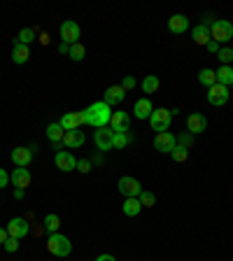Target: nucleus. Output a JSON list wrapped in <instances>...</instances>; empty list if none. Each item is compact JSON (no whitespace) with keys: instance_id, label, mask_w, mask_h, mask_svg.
I'll return each mask as SVG.
<instances>
[{"instance_id":"f257e3e1","label":"nucleus","mask_w":233,"mask_h":261,"mask_svg":"<svg viewBox=\"0 0 233 261\" xmlns=\"http://www.w3.org/2000/svg\"><path fill=\"white\" fill-rule=\"evenodd\" d=\"M82 112H84V124L93 126V128H103V126H108L110 119H112V110H110V105L105 103V100L91 103L87 110H82Z\"/></svg>"},{"instance_id":"f03ea898","label":"nucleus","mask_w":233,"mask_h":261,"mask_svg":"<svg viewBox=\"0 0 233 261\" xmlns=\"http://www.w3.org/2000/svg\"><path fill=\"white\" fill-rule=\"evenodd\" d=\"M47 252L54 256H68L72 252V243L61 233H49L47 238Z\"/></svg>"},{"instance_id":"7ed1b4c3","label":"nucleus","mask_w":233,"mask_h":261,"mask_svg":"<svg viewBox=\"0 0 233 261\" xmlns=\"http://www.w3.org/2000/svg\"><path fill=\"white\" fill-rule=\"evenodd\" d=\"M210 40H215L217 44H226L228 40H233V23L226 19H217L210 26Z\"/></svg>"},{"instance_id":"20e7f679","label":"nucleus","mask_w":233,"mask_h":261,"mask_svg":"<svg viewBox=\"0 0 233 261\" xmlns=\"http://www.w3.org/2000/svg\"><path fill=\"white\" fill-rule=\"evenodd\" d=\"M170 121H173V112L166 108H157L152 114H149L152 130H159V133H166V130L170 128Z\"/></svg>"},{"instance_id":"39448f33","label":"nucleus","mask_w":233,"mask_h":261,"mask_svg":"<svg viewBox=\"0 0 233 261\" xmlns=\"http://www.w3.org/2000/svg\"><path fill=\"white\" fill-rule=\"evenodd\" d=\"M93 140H96V147L100 152H110L112 149V140H114V130L110 126H103V128H96L93 133Z\"/></svg>"},{"instance_id":"423d86ee","label":"nucleus","mask_w":233,"mask_h":261,"mask_svg":"<svg viewBox=\"0 0 233 261\" xmlns=\"http://www.w3.org/2000/svg\"><path fill=\"white\" fill-rule=\"evenodd\" d=\"M61 42H65V44L80 42V26H77L72 19H65V21L61 23Z\"/></svg>"},{"instance_id":"0eeeda50","label":"nucleus","mask_w":233,"mask_h":261,"mask_svg":"<svg viewBox=\"0 0 233 261\" xmlns=\"http://www.w3.org/2000/svg\"><path fill=\"white\" fill-rule=\"evenodd\" d=\"M117 187H119V194H124L126 198H138L142 194V187L136 177H121Z\"/></svg>"},{"instance_id":"6e6552de","label":"nucleus","mask_w":233,"mask_h":261,"mask_svg":"<svg viewBox=\"0 0 233 261\" xmlns=\"http://www.w3.org/2000/svg\"><path fill=\"white\" fill-rule=\"evenodd\" d=\"M175 145H177V136H173V133H157V138H154V147H157L161 154H170L175 149Z\"/></svg>"},{"instance_id":"1a4fd4ad","label":"nucleus","mask_w":233,"mask_h":261,"mask_svg":"<svg viewBox=\"0 0 233 261\" xmlns=\"http://www.w3.org/2000/svg\"><path fill=\"white\" fill-rule=\"evenodd\" d=\"M228 100V87H222V84H215V87L208 89V103L215 105V108H222Z\"/></svg>"},{"instance_id":"9d476101","label":"nucleus","mask_w":233,"mask_h":261,"mask_svg":"<svg viewBox=\"0 0 233 261\" xmlns=\"http://www.w3.org/2000/svg\"><path fill=\"white\" fill-rule=\"evenodd\" d=\"M54 163H56V168H59V170H63V173H70V170H77V159L72 156L70 152H65V149H61V152H56Z\"/></svg>"},{"instance_id":"9b49d317","label":"nucleus","mask_w":233,"mask_h":261,"mask_svg":"<svg viewBox=\"0 0 233 261\" xmlns=\"http://www.w3.org/2000/svg\"><path fill=\"white\" fill-rule=\"evenodd\" d=\"M31 161H33L31 147H14V149H12V163H14L16 168H28Z\"/></svg>"},{"instance_id":"f8f14e48","label":"nucleus","mask_w":233,"mask_h":261,"mask_svg":"<svg viewBox=\"0 0 233 261\" xmlns=\"http://www.w3.org/2000/svg\"><path fill=\"white\" fill-rule=\"evenodd\" d=\"M7 233H10V238H16V240L26 238L28 236V222L23 217L10 219V224H7Z\"/></svg>"},{"instance_id":"ddd939ff","label":"nucleus","mask_w":233,"mask_h":261,"mask_svg":"<svg viewBox=\"0 0 233 261\" xmlns=\"http://www.w3.org/2000/svg\"><path fill=\"white\" fill-rule=\"evenodd\" d=\"M61 128L63 130H77L82 124H84V112H68L61 117Z\"/></svg>"},{"instance_id":"4468645a","label":"nucleus","mask_w":233,"mask_h":261,"mask_svg":"<svg viewBox=\"0 0 233 261\" xmlns=\"http://www.w3.org/2000/svg\"><path fill=\"white\" fill-rule=\"evenodd\" d=\"M128 124H131V117L128 112H112V119H110V128L114 130V133H126L128 130Z\"/></svg>"},{"instance_id":"2eb2a0df","label":"nucleus","mask_w":233,"mask_h":261,"mask_svg":"<svg viewBox=\"0 0 233 261\" xmlns=\"http://www.w3.org/2000/svg\"><path fill=\"white\" fill-rule=\"evenodd\" d=\"M187 128H189L191 136H196V133H203V130L208 128V119L203 117L201 112H194V114H189V119H187Z\"/></svg>"},{"instance_id":"dca6fc26","label":"nucleus","mask_w":233,"mask_h":261,"mask_svg":"<svg viewBox=\"0 0 233 261\" xmlns=\"http://www.w3.org/2000/svg\"><path fill=\"white\" fill-rule=\"evenodd\" d=\"M84 133H82L80 128L77 130H65L63 133V147H68V149H77V147L84 145Z\"/></svg>"},{"instance_id":"f3484780","label":"nucleus","mask_w":233,"mask_h":261,"mask_svg":"<svg viewBox=\"0 0 233 261\" xmlns=\"http://www.w3.org/2000/svg\"><path fill=\"white\" fill-rule=\"evenodd\" d=\"M168 28H170V33H175V35H182V33L189 31V19H187L185 14H173L168 19Z\"/></svg>"},{"instance_id":"a211bd4d","label":"nucleus","mask_w":233,"mask_h":261,"mask_svg":"<svg viewBox=\"0 0 233 261\" xmlns=\"http://www.w3.org/2000/svg\"><path fill=\"white\" fill-rule=\"evenodd\" d=\"M10 182H14L16 189L31 187V173H28V168H14V173L10 175Z\"/></svg>"},{"instance_id":"6ab92c4d","label":"nucleus","mask_w":233,"mask_h":261,"mask_svg":"<svg viewBox=\"0 0 233 261\" xmlns=\"http://www.w3.org/2000/svg\"><path fill=\"white\" fill-rule=\"evenodd\" d=\"M133 112H136V119H149V114L154 112L152 100H149V98H140V100H136Z\"/></svg>"},{"instance_id":"aec40b11","label":"nucleus","mask_w":233,"mask_h":261,"mask_svg":"<svg viewBox=\"0 0 233 261\" xmlns=\"http://www.w3.org/2000/svg\"><path fill=\"white\" fill-rule=\"evenodd\" d=\"M124 98H126V91H124V87H121V84L110 87L108 91H105V103H108V105H117V103H121Z\"/></svg>"},{"instance_id":"412c9836","label":"nucleus","mask_w":233,"mask_h":261,"mask_svg":"<svg viewBox=\"0 0 233 261\" xmlns=\"http://www.w3.org/2000/svg\"><path fill=\"white\" fill-rule=\"evenodd\" d=\"M28 59H31V51H28L26 44L14 42V49H12V61H14L16 65H23Z\"/></svg>"},{"instance_id":"4be33fe9","label":"nucleus","mask_w":233,"mask_h":261,"mask_svg":"<svg viewBox=\"0 0 233 261\" xmlns=\"http://www.w3.org/2000/svg\"><path fill=\"white\" fill-rule=\"evenodd\" d=\"M191 38H194L196 44L205 47V44L210 42V28H205L203 23H198V26H194V31H191Z\"/></svg>"},{"instance_id":"5701e85b","label":"nucleus","mask_w":233,"mask_h":261,"mask_svg":"<svg viewBox=\"0 0 233 261\" xmlns=\"http://www.w3.org/2000/svg\"><path fill=\"white\" fill-rule=\"evenodd\" d=\"M121 210H124L126 217H138V215H140V210H142V205H140V201H138V198H126L124 205H121Z\"/></svg>"},{"instance_id":"b1692460","label":"nucleus","mask_w":233,"mask_h":261,"mask_svg":"<svg viewBox=\"0 0 233 261\" xmlns=\"http://www.w3.org/2000/svg\"><path fill=\"white\" fill-rule=\"evenodd\" d=\"M217 72V84H222V87H231L233 84V68L231 65H222Z\"/></svg>"},{"instance_id":"393cba45","label":"nucleus","mask_w":233,"mask_h":261,"mask_svg":"<svg viewBox=\"0 0 233 261\" xmlns=\"http://www.w3.org/2000/svg\"><path fill=\"white\" fill-rule=\"evenodd\" d=\"M198 82H201L203 87H215V84H217V72L215 70H210V68H203L201 72H198Z\"/></svg>"},{"instance_id":"a878e982","label":"nucleus","mask_w":233,"mask_h":261,"mask_svg":"<svg viewBox=\"0 0 233 261\" xmlns=\"http://www.w3.org/2000/svg\"><path fill=\"white\" fill-rule=\"evenodd\" d=\"M159 89H161V80H159L157 75H147L145 80H142V91L145 93H157Z\"/></svg>"},{"instance_id":"bb28decb","label":"nucleus","mask_w":233,"mask_h":261,"mask_svg":"<svg viewBox=\"0 0 233 261\" xmlns=\"http://www.w3.org/2000/svg\"><path fill=\"white\" fill-rule=\"evenodd\" d=\"M131 142H133V138H131V133H128V130H126V133H114L112 149H124V147H128Z\"/></svg>"},{"instance_id":"cd10ccee","label":"nucleus","mask_w":233,"mask_h":261,"mask_svg":"<svg viewBox=\"0 0 233 261\" xmlns=\"http://www.w3.org/2000/svg\"><path fill=\"white\" fill-rule=\"evenodd\" d=\"M63 133L65 130L61 128V124H49L47 126V138L51 140V145H54V142H63Z\"/></svg>"},{"instance_id":"c85d7f7f","label":"nucleus","mask_w":233,"mask_h":261,"mask_svg":"<svg viewBox=\"0 0 233 261\" xmlns=\"http://www.w3.org/2000/svg\"><path fill=\"white\" fill-rule=\"evenodd\" d=\"M44 228H47L49 233H59L61 219L56 217V215H47V217H44Z\"/></svg>"},{"instance_id":"c756f323","label":"nucleus","mask_w":233,"mask_h":261,"mask_svg":"<svg viewBox=\"0 0 233 261\" xmlns=\"http://www.w3.org/2000/svg\"><path fill=\"white\" fill-rule=\"evenodd\" d=\"M138 201H140L142 207H154V205H157V196H154L152 191H145V189H142V194L138 196Z\"/></svg>"},{"instance_id":"7c9ffc66","label":"nucleus","mask_w":233,"mask_h":261,"mask_svg":"<svg viewBox=\"0 0 233 261\" xmlns=\"http://www.w3.org/2000/svg\"><path fill=\"white\" fill-rule=\"evenodd\" d=\"M170 154H173V161H177V163H185L187 159H189V149L182 145H175V149Z\"/></svg>"},{"instance_id":"2f4dec72","label":"nucleus","mask_w":233,"mask_h":261,"mask_svg":"<svg viewBox=\"0 0 233 261\" xmlns=\"http://www.w3.org/2000/svg\"><path fill=\"white\" fill-rule=\"evenodd\" d=\"M68 56H70L72 61H82V59H84V44H82V42L70 44V51H68Z\"/></svg>"},{"instance_id":"473e14b6","label":"nucleus","mask_w":233,"mask_h":261,"mask_svg":"<svg viewBox=\"0 0 233 261\" xmlns=\"http://www.w3.org/2000/svg\"><path fill=\"white\" fill-rule=\"evenodd\" d=\"M33 40H35V33H33V28H21V31H19V40H16V42H21V44H31Z\"/></svg>"},{"instance_id":"72a5a7b5","label":"nucleus","mask_w":233,"mask_h":261,"mask_svg":"<svg viewBox=\"0 0 233 261\" xmlns=\"http://www.w3.org/2000/svg\"><path fill=\"white\" fill-rule=\"evenodd\" d=\"M217 59L222 61V65H228L233 61V47H222L219 49V54H217Z\"/></svg>"},{"instance_id":"f704fd0d","label":"nucleus","mask_w":233,"mask_h":261,"mask_svg":"<svg viewBox=\"0 0 233 261\" xmlns=\"http://www.w3.org/2000/svg\"><path fill=\"white\" fill-rule=\"evenodd\" d=\"M191 142H194V138H191V133H182V136L177 138V145L187 147V149H191Z\"/></svg>"},{"instance_id":"c9c22d12","label":"nucleus","mask_w":233,"mask_h":261,"mask_svg":"<svg viewBox=\"0 0 233 261\" xmlns=\"http://www.w3.org/2000/svg\"><path fill=\"white\" fill-rule=\"evenodd\" d=\"M121 87H124V91H131V89L136 87V77H131V75H126L124 80H121Z\"/></svg>"},{"instance_id":"e433bc0d","label":"nucleus","mask_w":233,"mask_h":261,"mask_svg":"<svg viewBox=\"0 0 233 261\" xmlns=\"http://www.w3.org/2000/svg\"><path fill=\"white\" fill-rule=\"evenodd\" d=\"M5 250L14 254V252L19 250V240H16V238H7V243H5Z\"/></svg>"},{"instance_id":"4c0bfd02","label":"nucleus","mask_w":233,"mask_h":261,"mask_svg":"<svg viewBox=\"0 0 233 261\" xmlns=\"http://www.w3.org/2000/svg\"><path fill=\"white\" fill-rule=\"evenodd\" d=\"M205 49H208V54H219V49H222V44H217L215 40H210V42L205 44Z\"/></svg>"},{"instance_id":"58836bf2","label":"nucleus","mask_w":233,"mask_h":261,"mask_svg":"<svg viewBox=\"0 0 233 261\" xmlns=\"http://www.w3.org/2000/svg\"><path fill=\"white\" fill-rule=\"evenodd\" d=\"M77 170L87 175L89 170H91V161H77Z\"/></svg>"},{"instance_id":"ea45409f","label":"nucleus","mask_w":233,"mask_h":261,"mask_svg":"<svg viewBox=\"0 0 233 261\" xmlns=\"http://www.w3.org/2000/svg\"><path fill=\"white\" fill-rule=\"evenodd\" d=\"M7 182H10V175L5 173V168H0V187H7Z\"/></svg>"},{"instance_id":"a19ab883","label":"nucleus","mask_w":233,"mask_h":261,"mask_svg":"<svg viewBox=\"0 0 233 261\" xmlns=\"http://www.w3.org/2000/svg\"><path fill=\"white\" fill-rule=\"evenodd\" d=\"M215 21H217V19H215L212 14H205V16H203V26H205V28H210Z\"/></svg>"},{"instance_id":"79ce46f5","label":"nucleus","mask_w":233,"mask_h":261,"mask_svg":"<svg viewBox=\"0 0 233 261\" xmlns=\"http://www.w3.org/2000/svg\"><path fill=\"white\" fill-rule=\"evenodd\" d=\"M7 238H10V233H7V228H0V245H5Z\"/></svg>"},{"instance_id":"37998d69","label":"nucleus","mask_w":233,"mask_h":261,"mask_svg":"<svg viewBox=\"0 0 233 261\" xmlns=\"http://www.w3.org/2000/svg\"><path fill=\"white\" fill-rule=\"evenodd\" d=\"M68 51H70V44L61 42V44H59V54H68Z\"/></svg>"},{"instance_id":"c03bdc74","label":"nucleus","mask_w":233,"mask_h":261,"mask_svg":"<svg viewBox=\"0 0 233 261\" xmlns=\"http://www.w3.org/2000/svg\"><path fill=\"white\" fill-rule=\"evenodd\" d=\"M96 261H117V259H114L112 254H100V256H98Z\"/></svg>"},{"instance_id":"a18cd8bd","label":"nucleus","mask_w":233,"mask_h":261,"mask_svg":"<svg viewBox=\"0 0 233 261\" xmlns=\"http://www.w3.org/2000/svg\"><path fill=\"white\" fill-rule=\"evenodd\" d=\"M40 42H42V44H47V42H49V35H47V33H42V38H40Z\"/></svg>"},{"instance_id":"49530a36","label":"nucleus","mask_w":233,"mask_h":261,"mask_svg":"<svg viewBox=\"0 0 233 261\" xmlns=\"http://www.w3.org/2000/svg\"><path fill=\"white\" fill-rule=\"evenodd\" d=\"M231 89H233V84H231Z\"/></svg>"}]
</instances>
